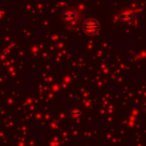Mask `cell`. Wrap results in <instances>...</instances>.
I'll list each match as a JSON object with an SVG mask.
<instances>
[{
	"instance_id": "1",
	"label": "cell",
	"mask_w": 146,
	"mask_h": 146,
	"mask_svg": "<svg viewBox=\"0 0 146 146\" xmlns=\"http://www.w3.org/2000/svg\"><path fill=\"white\" fill-rule=\"evenodd\" d=\"M99 27H100V26H99V23H98L96 19H94V18L87 19V21L83 23V25H82L83 32H84L86 34H89V35H95L96 33H98Z\"/></svg>"
},
{
	"instance_id": "2",
	"label": "cell",
	"mask_w": 146,
	"mask_h": 146,
	"mask_svg": "<svg viewBox=\"0 0 146 146\" xmlns=\"http://www.w3.org/2000/svg\"><path fill=\"white\" fill-rule=\"evenodd\" d=\"M63 18L66 23H73L76 18V14L74 10L72 9H66L64 13H63Z\"/></svg>"
},
{
	"instance_id": "3",
	"label": "cell",
	"mask_w": 146,
	"mask_h": 146,
	"mask_svg": "<svg viewBox=\"0 0 146 146\" xmlns=\"http://www.w3.org/2000/svg\"><path fill=\"white\" fill-rule=\"evenodd\" d=\"M120 18L122 22L124 23H130L132 19H133V15L130 13V11H122L121 15H120Z\"/></svg>"
},
{
	"instance_id": "4",
	"label": "cell",
	"mask_w": 146,
	"mask_h": 146,
	"mask_svg": "<svg viewBox=\"0 0 146 146\" xmlns=\"http://www.w3.org/2000/svg\"><path fill=\"white\" fill-rule=\"evenodd\" d=\"M70 115H71L72 119L78 120V119H80L81 115H82V110H81L80 107H73V108L70 111Z\"/></svg>"
},
{
	"instance_id": "5",
	"label": "cell",
	"mask_w": 146,
	"mask_h": 146,
	"mask_svg": "<svg viewBox=\"0 0 146 146\" xmlns=\"http://www.w3.org/2000/svg\"><path fill=\"white\" fill-rule=\"evenodd\" d=\"M143 108H144V111L146 112V100L144 102V104H143Z\"/></svg>"
}]
</instances>
